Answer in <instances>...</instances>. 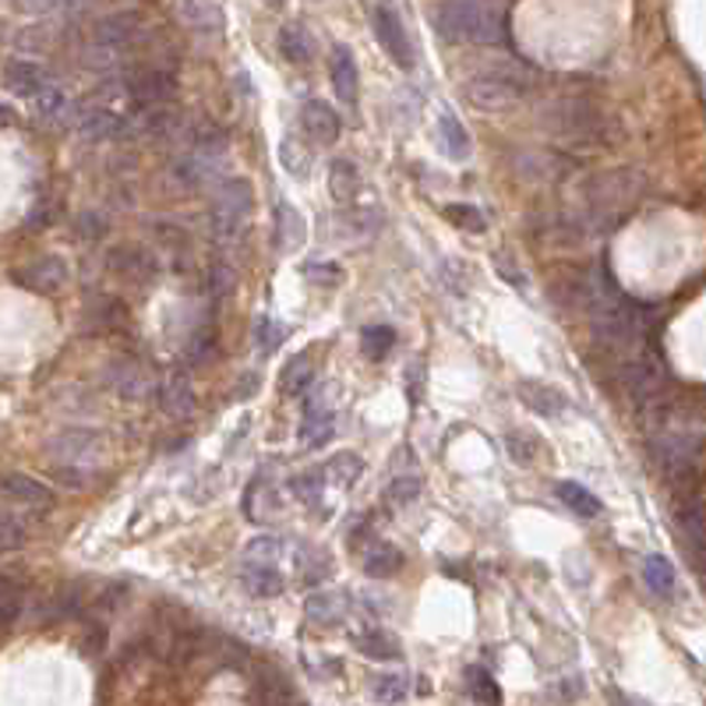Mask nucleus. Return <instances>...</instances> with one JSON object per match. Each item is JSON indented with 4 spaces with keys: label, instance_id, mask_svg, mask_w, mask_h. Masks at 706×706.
I'll list each match as a JSON object with an SVG mask.
<instances>
[{
    "label": "nucleus",
    "instance_id": "obj_36",
    "mask_svg": "<svg viewBox=\"0 0 706 706\" xmlns=\"http://www.w3.org/2000/svg\"><path fill=\"white\" fill-rule=\"evenodd\" d=\"M555 494H559V499L572 509V512H576V516H597V512H601V499H597V494L594 491H586L583 484H576V481H559L555 484Z\"/></svg>",
    "mask_w": 706,
    "mask_h": 706
},
{
    "label": "nucleus",
    "instance_id": "obj_35",
    "mask_svg": "<svg viewBox=\"0 0 706 706\" xmlns=\"http://www.w3.org/2000/svg\"><path fill=\"white\" fill-rule=\"evenodd\" d=\"M279 53L286 57L290 64H308L315 57V40L311 32L304 25H286L279 29Z\"/></svg>",
    "mask_w": 706,
    "mask_h": 706
},
{
    "label": "nucleus",
    "instance_id": "obj_52",
    "mask_svg": "<svg viewBox=\"0 0 706 706\" xmlns=\"http://www.w3.org/2000/svg\"><path fill=\"white\" fill-rule=\"evenodd\" d=\"M29 541V530L18 523L11 512H4V516H0V548L4 551H18Z\"/></svg>",
    "mask_w": 706,
    "mask_h": 706
},
{
    "label": "nucleus",
    "instance_id": "obj_16",
    "mask_svg": "<svg viewBox=\"0 0 706 706\" xmlns=\"http://www.w3.org/2000/svg\"><path fill=\"white\" fill-rule=\"evenodd\" d=\"M110 269L121 279L135 283V286H149L160 273V262L152 258V252H145L142 244H117L110 252Z\"/></svg>",
    "mask_w": 706,
    "mask_h": 706
},
{
    "label": "nucleus",
    "instance_id": "obj_28",
    "mask_svg": "<svg viewBox=\"0 0 706 706\" xmlns=\"http://www.w3.org/2000/svg\"><path fill=\"white\" fill-rule=\"evenodd\" d=\"M407 565V555L399 548H392V544H386V541H375L368 551H365V572L371 580H389V576H396L399 569Z\"/></svg>",
    "mask_w": 706,
    "mask_h": 706
},
{
    "label": "nucleus",
    "instance_id": "obj_54",
    "mask_svg": "<svg viewBox=\"0 0 706 706\" xmlns=\"http://www.w3.org/2000/svg\"><path fill=\"white\" fill-rule=\"evenodd\" d=\"M0 601H4V625H14L18 612H22V586L11 576H4V583H0Z\"/></svg>",
    "mask_w": 706,
    "mask_h": 706
},
{
    "label": "nucleus",
    "instance_id": "obj_45",
    "mask_svg": "<svg viewBox=\"0 0 706 706\" xmlns=\"http://www.w3.org/2000/svg\"><path fill=\"white\" fill-rule=\"evenodd\" d=\"M326 473L329 470H300L294 481H290V488H294V494L300 502H318L321 499V488H326Z\"/></svg>",
    "mask_w": 706,
    "mask_h": 706
},
{
    "label": "nucleus",
    "instance_id": "obj_21",
    "mask_svg": "<svg viewBox=\"0 0 706 706\" xmlns=\"http://www.w3.org/2000/svg\"><path fill=\"white\" fill-rule=\"evenodd\" d=\"M276 226H273V247L279 255H294L297 247L304 244V216L297 213V208L290 202H276V213H273Z\"/></svg>",
    "mask_w": 706,
    "mask_h": 706
},
{
    "label": "nucleus",
    "instance_id": "obj_8",
    "mask_svg": "<svg viewBox=\"0 0 706 706\" xmlns=\"http://www.w3.org/2000/svg\"><path fill=\"white\" fill-rule=\"evenodd\" d=\"M117 85L139 110H149V106H163L174 100L177 79L163 68H131L121 74Z\"/></svg>",
    "mask_w": 706,
    "mask_h": 706
},
{
    "label": "nucleus",
    "instance_id": "obj_27",
    "mask_svg": "<svg viewBox=\"0 0 706 706\" xmlns=\"http://www.w3.org/2000/svg\"><path fill=\"white\" fill-rule=\"evenodd\" d=\"M520 399L523 403L533 410V413H541V417H559V413H565V396L559 392V389H551V386H544V381H520Z\"/></svg>",
    "mask_w": 706,
    "mask_h": 706
},
{
    "label": "nucleus",
    "instance_id": "obj_40",
    "mask_svg": "<svg viewBox=\"0 0 706 706\" xmlns=\"http://www.w3.org/2000/svg\"><path fill=\"white\" fill-rule=\"evenodd\" d=\"M279 512V502H276V491L258 481L252 484V491H247V520H255V523H269L273 516Z\"/></svg>",
    "mask_w": 706,
    "mask_h": 706
},
{
    "label": "nucleus",
    "instance_id": "obj_25",
    "mask_svg": "<svg viewBox=\"0 0 706 706\" xmlns=\"http://www.w3.org/2000/svg\"><path fill=\"white\" fill-rule=\"evenodd\" d=\"M329 74H332V89L342 103H357V89H360V74H357V61L350 47H336L332 50V64H329Z\"/></svg>",
    "mask_w": 706,
    "mask_h": 706
},
{
    "label": "nucleus",
    "instance_id": "obj_9",
    "mask_svg": "<svg viewBox=\"0 0 706 706\" xmlns=\"http://www.w3.org/2000/svg\"><path fill=\"white\" fill-rule=\"evenodd\" d=\"M576 160L559 149H523L516 152V174L530 184H559L576 174Z\"/></svg>",
    "mask_w": 706,
    "mask_h": 706
},
{
    "label": "nucleus",
    "instance_id": "obj_61",
    "mask_svg": "<svg viewBox=\"0 0 706 706\" xmlns=\"http://www.w3.org/2000/svg\"><path fill=\"white\" fill-rule=\"evenodd\" d=\"M265 4H273V8H279V4H283V0H265Z\"/></svg>",
    "mask_w": 706,
    "mask_h": 706
},
{
    "label": "nucleus",
    "instance_id": "obj_50",
    "mask_svg": "<svg viewBox=\"0 0 706 706\" xmlns=\"http://www.w3.org/2000/svg\"><path fill=\"white\" fill-rule=\"evenodd\" d=\"M392 342H396V332L389 326H371L365 329V354L371 360H381L389 350H392Z\"/></svg>",
    "mask_w": 706,
    "mask_h": 706
},
{
    "label": "nucleus",
    "instance_id": "obj_41",
    "mask_svg": "<svg viewBox=\"0 0 706 706\" xmlns=\"http://www.w3.org/2000/svg\"><path fill=\"white\" fill-rule=\"evenodd\" d=\"M11 4L22 14H32V18H53V14L79 11V8L89 4V0H11Z\"/></svg>",
    "mask_w": 706,
    "mask_h": 706
},
{
    "label": "nucleus",
    "instance_id": "obj_11",
    "mask_svg": "<svg viewBox=\"0 0 706 706\" xmlns=\"http://www.w3.org/2000/svg\"><path fill=\"white\" fill-rule=\"evenodd\" d=\"M47 452L53 456V467H68V470H85V463H92L100 456V434L92 428H71L50 438Z\"/></svg>",
    "mask_w": 706,
    "mask_h": 706
},
{
    "label": "nucleus",
    "instance_id": "obj_3",
    "mask_svg": "<svg viewBox=\"0 0 706 706\" xmlns=\"http://www.w3.org/2000/svg\"><path fill=\"white\" fill-rule=\"evenodd\" d=\"M643 181L633 170H607L601 177H590L583 184V208H580V231L607 234L612 226L636 205Z\"/></svg>",
    "mask_w": 706,
    "mask_h": 706
},
{
    "label": "nucleus",
    "instance_id": "obj_32",
    "mask_svg": "<svg viewBox=\"0 0 706 706\" xmlns=\"http://www.w3.org/2000/svg\"><path fill=\"white\" fill-rule=\"evenodd\" d=\"M279 163H283L286 174L300 181V177L311 174L315 152H311V145H304L297 135H283V139H279Z\"/></svg>",
    "mask_w": 706,
    "mask_h": 706
},
{
    "label": "nucleus",
    "instance_id": "obj_17",
    "mask_svg": "<svg viewBox=\"0 0 706 706\" xmlns=\"http://www.w3.org/2000/svg\"><path fill=\"white\" fill-rule=\"evenodd\" d=\"M68 262L57 258V255H43L35 258L32 265H25V269H18L14 279L25 286V290H35V294H53L61 290V286L68 283Z\"/></svg>",
    "mask_w": 706,
    "mask_h": 706
},
{
    "label": "nucleus",
    "instance_id": "obj_30",
    "mask_svg": "<svg viewBox=\"0 0 706 706\" xmlns=\"http://www.w3.org/2000/svg\"><path fill=\"white\" fill-rule=\"evenodd\" d=\"M438 142H442V149H446V156L449 160H456V163H463L467 156H470V135H467V127H463V121L456 117V113H442V117H438Z\"/></svg>",
    "mask_w": 706,
    "mask_h": 706
},
{
    "label": "nucleus",
    "instance_id": "obj_14",
    "mask_svg": "<svg viewBox=\"0 0 706 706\" xmlns=\"http://www.w3.org/2000/svg\"><path fill=\"white\" fill-rule=\"evenodd\" d=\"M139 32H142V18L135 11H113V14L100 18V22L92 25V40L89 43L127 57L131 43L139 40Z\"/></svg>",
    "mask_w": 706,
    "mask_h": 706
},
{
    "label": "nucleus",
    "instance_id": "obj_59",
    "mask_svg": "<svg viewBox=\"0 0 706 706\" xmlns=\"http://www.w3.org/2000/svg\"><path fill=\"white\" fill-rule=\"evenodd\" d=\"M234 283H237V273L231 269V265L216 262V265H213V290H216V294H231Z\"/></svg>",
    "mask_w": 706,
    "mask_h": 706
},
{
    "label": "nucleus",
    "instance_id": "obj_19",
    "mask_svg": "<svg viewBox=\"0 0 706 706\" xmlns=\"http://www.w3.org/2000/svg\"><path fill=\"white\" fill-rule=\"evenodd\" d=\"M300 124H304V131H308V139L318 142V145H332V142L342 135L339 113H336L329 103H321V100L304 103V110H300Z\"/></svg>",
    "mask_w": 706,
    "mask_h": 706
},
{
    "label": "nucleus",
    "instance_id": "obj_58",
    "mask_svg": "<svg viewBox=\"0 0 706 706\" xmlns=\"http://www.w3.org/2000/svg\"><path fill=\"white\" fill-rule=\"evenodd\" d=\"M103 234H106V219H103V216L85 213V216L79 219V237H85V241H100Z\"/></svg>",
    "mask_w": 706,
    "mask_h": 706
},
{
    "label": "nucleus",
    "instance_id": "obj_5",
    "mask_svg": "<svg viewBox=\"0 0 706 706\" xmlns=\"http://www.w3.org/2000/svg\"><path fill=\"white\" fill-rule=\"evenodd\" d=\"M467 100L484 113H509L526 100V82L512 71H481L467 82Z\"/></svg>",
    "mask_w": 706,
    "mask_h": 706
},
{
    "label": "nucleus",
    "instance_id": "obj_33",
    "mask_svg": "<svg viewBox=\"0 0 706 706\" xmlns=\"http://www.w3.org/2000/svg\"><path fill=\"white\" fill-rule=\"evenodd\" d=\"M32 106H35V113H40V117L47 121V124H61V121H71V100H68V92L61 89V85H47V89H40L32 95Z\"/></svg>",
    "mask_w": 706,
    "mask_h": 706
},
{
    "label": "nucleus",
    "instance_id": "obj_26",
    "mask_svg": "<svg viewBox=\"0 0 706 706\" xmlns=\"http://www.w3.org/2000/svg\"><path fill=\"white\" fill-rule=\"evenodd\" d=\"M678 523L685 530V541H689L696 562L706 572V505L703 502H685L678 509Z\"/></svg>",
    "mask_w": 706,
    "mask_h": 706
},
{
    "label": "nucleus",
    "instance_id": "obj_46",
    "mask_svg": "<svg viewBox=\"0 0 706 706\" xmlns=\"http://www.w3.org/2000/svg\"><path fill=\"white\" fill-rule=\"evenodd\" d=\"M283 339H286V326H279V321H273L269 315H258V321H255V342H258V350L269 357Z\"/></svg>",
    "mask_w": 706,
    "mask_h": 706
},
{
    "label": "nucleus",
    "instance_id": "obj_48",
    "mask_svg": "<svg viewBox=\"0 0 706 706\" xmlns=\"http://www.w3.org/2000/svg\"><path fill=\"white\" fill-rule=\"evenodd\" d=\"M505 449H509V456H512V460H516V463L530 467L533 460H538L541 442H538V438L523 434V431H512V434L505 438Z\"/></svg>",
    "mask_w": 706,
    "mask_h": 706
},
{
    "label": "nucleus",
    "instance_id": "obj_39",
    "mask_svg": "<svg viewBox=\"0 0 706 706\" xmlns=\"http://www.w3.org/2000/svg\"><path fill=\"white\" fill-rule=\"evenodd\" d=\"M643 580L661 597H672L675 594V569H672V562H667L664 555H651V559L643 562Z\"/></svg>",
    "mask_w": 706,
    "mask_h": 706
},
{
    "label": "nucleus",
    "instance_id": "obj_55",
    "mask_svg": "<svg viewBox=\"0 0 706 706\" xmlns=\"http://www.w3.org/2000/svg\"><path fill=\"white\" fill-rule=\"evenodd\" d=\"M417 494H421V481L417 477H396L392 488H389V499L399 505V502H413Z\"/></svg>",
    "mask_w": 706,
    "mask_h": 706
},
{
    "label": "nucleus",
    "instance_id": "obj_31",
    "mask_svg": "<svg viewBox=\"0 0 706 706\" xmlns=\"http://www.w3.org/2000/svg\"><path fill=\"white\" fill-rule=\"evenodd\" d=\"M213 170H216V160H208V156H202V152L187 149L184 156H177V163H174V181L184 184V187H205L208 177H213Z\"/></svg>",
    "mask_w": 706,
    "mask_h": 706
},
{
    "label": "nucleus",
    "instance_id": "obj_44",
    "mask_svg": "<svg viewBox=\"0 0 706 706\" xmlns=\"http://www.w3.org/2000/svg\"><path fill=\"white\" fill-rule=\"evenodd\" d=\"M286 551H290V544H286L283 538H255L252 544L244 548V559H255V562H273L279 565L286 559Z\"/></svg>",
    "mask_w": 706,
    "mask_h": 706
},
{
    "label": "nucleus",
    "instance_id": "obj_38",
    "mask_svg": "<svg viewBox=\"0 0 706 706\" xmlns=\"http://www.w3.org/2000/svg\"><path fill=\"white\" fill-rule=\"evenodd\" d=\"M329 191H332V198L336 202H354L357 198V191H360V174H357V166L350 160H336L329 166Z\"/></svg>",
    "mask_w": 706,
    "mask_h": 706
},
{
    "label": "nucleus",
    "instance_id": "obj_34",
    "mask_svg": "<svg viewBox=\"0 0 706 706\" xmlns=\"http://www.w3.org/2000/svg\"><path fill=\"white\" fill-rule=\"evenodd\" d=\"M357 651L371 657V661H399L403 657V643H399L396 636L381 633V628H368V633H357L354 636Z\"/></svg>",
    "mask_w": 706,
    "mask_h": 706
},
{
    "label": "nucleus",
    "instance_id": "obj_53",
    "mask_svg": "<svg viewBox=\"0 0 706 706\" xmlns=\"http://www.w3.org/2000/svg\"><path fill=\"white\" fill-rule=\"evenodd\" d=\"M304 276H308L311 283L318 286H326V290H332V286L342 283V269L332 262H311V265H304Z\"/></svg>",
    "mask_w": 706,
    "mask_h": 706
},
{
    "label": "nucleus",
    "instance_id": "obj_20",
    "mask_svg": "<svg viewBox=\"0 0 706 706\" xmlns=\"http://www.w3.org/2000/svg\"><path fill=\"white\" fill-rule=\"evenodd\" d=\"M241 583L244 590L252 597H262V601H269V597H279L283 594V572L273 565V562H255V559H244V569H241Z\"/></svg>",
    "mask_w": 706,
    "mask_h": 706
},
{
    "label": "nucleus",
    "instance_id": "obj_12",
    "mask_svg": "<svg viewBox=\"0 0 706 706\" xmlns=\"http://www.w3.org/2000/svg\"><path fill=\"white\" fill-rule=\"evenodd\" d=\"M332 396L336 386H321L308 407H304V424H300V442L308 449H321L336 434V413H332Z\"/></svg>",
    "mask_w": 706,
    "mask_h": 706
},
{
    "label": "nucleus",
    "instance_id": "obj_56",
    "mask_svg": "<svg viewBox=\"0 0 706 706\" xmlns=\"http://www.w3.org/2000/svg\"><path fill=\"white\" fill-rule=\"evenodd\" d=\"M95 321H100V326H106V329L124 326V304L121 300H103L100 311H95Z\"/></svg>",
    "mask_w": 706,
    "mask_h": 706
},
{
    "label": "nucleus",
    "instance_id": "obj_13",
    "mask_svg": "<svg viewBox=\"0 0 706 706\" xmlns=\"http://www.w3.org/2000/svg\"><path fill=\"white\" fill-rule=\"evenodd\" d=\"M71 127L79 131L85 142H113L127 131V117H121L113 106L89 103V106L71 113Z\"/></svg>",
    "mask_w": 706,
    "mask_h": 706
},
{
    "label": "nucleus",
    "instance_id": "obj_37",
    "mask_svg": "<svg viewBox=\"0 0 706 706\" xmlns=\"http://www.w3.org/2000/svg\"><path fill=\"white\" fill-rule=\"evenodd\" d=\"M311 381H315L311 360L304 357V354H297V357L286 360V368H283V375H279V392H283V396H300L304 389L311 386Z\"/></svg>",
    "mask_w": 706,
    "mask_h": 706
},
{
    "label": "nucleus",
    "instance_id": "obj_7",
    "mask_svg": "<svg viewBox=\"0 0 706 706\" xmlns=\"http://www.w3.org/2000/svg\"><path fill=\"white\" fill-rule=\"evenodd\" d=\"M622 386L625 392L633 396V403L640 407H654L661 403V396L667 389V368L664 360L654 350H636L628 354V360L622 365Z\"/></svg>",
    "mask_w": 706,
    "mask_h": 706
},
{
    "label": "nucleus",
    "instance_id": "obj_43",
    "mask_svg": "<svg viewBox=\"0 0 706 706\" xmlns=\"http://www.w3.org/2000/svg\"><path fill=\"white\" fill-rule=\"evenodd\" d=\"M467 693L477 703H502V689L491 682L484 667H467Z\"/></svg>",
    "mask_w": 706,
    "mask_h": 706
},
{
    "label": "nucleus",
    "instance_id": "obj_29",
    "mask_svg": "<svg viewBox=\"0 0 706 706\" xmlns=\"http://www.w3.org/2000/svg\"><path fill=\"white\" fill-rule=\"evenodd\" d=\"M304 612H308V618L315 622V625H339L342 618H347V612H350V597L347 594H311L308 597V604H304Z\"/></svg>",
    "mask_w": 706,
    "mask_h": 706
},
{
    "label": "nucleus",
    "instance_id": "obj_24",
    "mask_svg": "<svg viewBox=\"0 0 706 706\" xmlns=\"http://www.w3.org/2000/svg\"><path fill=\"white\" fill-rule=\"evenodd\" d=\"M184 22L202 35H219L226 29V14L216 0H177Z\"/></svg>",
    "mask_w": 706,
    "mask_h": 706
},
{
    "label": "nucleus",
    "instance_id": "obj_57",
    "mask_svg": "<svg viewBox=\"0 0 706 706\" xmlns=\"http://www.w3.org/2000/svg\"><path fill=\"white\" fill-rule=\"evenodd\" d=\"M262 696L269 699V703H283V699H294V693H290V685H286V678L283 675H276V672H269V682H262Z\"/></svg>",
    "mask_w": 706,
    "mask_h": 706
},
{
    "label": "nucleus",
    "instance_id": "obj_18",
    "mask_svg": "<svg viewBox=\"0 0 706 706\" xmlns=\"http://www.w3.org/2000/svg\"><path fill=\"white\" fill-rule=\"evenodd\" d=\"M50 85V71L40 64V61H32V57H11L8 68H4V89L11 95H32L47 89Z\"/></svg>",
    "mask_w": 706,
    "mask_h": 706
},
{
    "label": "nucleus",
    "instance_id": "obj_2",
    "mask_svg": "<svg viewBox=\"0 0 706 706\" xmlns=\"http://www.w3.org/2000/svg\"><path fill=\"white\" fill-rule=\"evenodd\" d=\"M434 29L449 43L502 47L509 40V18L491 0H446L434 11Z\"/></svg>",
    "mask_w": 706,
    "mask_h": 706
},
{
    "label": "nucleus",
    "instance_id": "obj_1",
    "mask_svg": "<svg viewBox=\"0 0 706 706\" xmlns=\"http://www.w3.org/2000/svg\"><path fill=\"white\" fill-rule=\"evenodd\" d=\"M646 438H651L654 463L672 477V481H678V477L693 473L699 460L706 421L685 407L654 403L651 413H646Z\"/></svg>",
    "mask_w": 706,
    "mask_h": 706
},
{
    "label": "nucleus",
    "instance_id": "obj_10",
    "mask_svg": "<svg viewBox=\"0 0 706 706\" xmlns=\"http://www.w3.org/2000/svg\"><path fill=\"white\" fill-rule=\"evenodd\" d=\"M371 22H375V35H378L381 50H386L403 71H410L413 68V47H410V35L403 29V18L396 14V8L389 4V0H375Z\"/></svg>",
    "mask_w": 706,
    "mask_h": 706
},
{
    "label": "nucleus",
    "instance_id": "obj_6",
    "mask_svg": "<svg viewBox=\"0 0 706 706\" xmlns=\"http://www.w3.org/2000/svg\"><path fill=\"white\" fill-rule=\"evenodd\" d=\"M252 205H255V191L247 181L231 177L223 181L216 198H213V213H208V223H213V234L219 241H237L247 216H252Z\"/></svg>",
    "mask_w": 706,
    "mask_h": 706
},
{
    "label": "nucleus",
    "instance_id": "obj_22",
    "mask_svg": "<svg viewBox=\"0 0 706 706\" xmlns=\"http://www.w3.org/2000/svg\"><path fill=\"white\" fill-rule=\"evenodd\" d=\"M160 407L166 417H174V421L191 417V410H195V389H191L187 371H170V378L160 389Z\"/></svg>",
    "mask_w": 706,
    "mask_h": 706
},
{
    "label": "nucleus",
    "instance_id": "obj_23",
    "mask_svg": "<svg viewBox=\"0 0 706 706\" xmlns=\"http://www.w3.org/2000/svg\"><path fill=\"white\" fill-rule=\"evenodd\" d=\"M4 494H8V502L25 505L29 512L53 505V491L35 481V477H25V473H8L4 477Z\"/></svg>",
    "mask_w": 706,
    "mask_h": 706
},
{
    "label": "nucleus",
    "instance_id": "obj_60",
    "mask_svg": "<svg viewBox=\"0 0 706 706\" xmlns=\"http://www.w3.org/2000/svg\"><path fill=\"white\" fill-rule=\"evenodd\" d=\"M499 273H502L505 279L512 276V283H520V286H523V276H520V269H516V265H512V262H505V255L499 258Z\"/></svg>",
    "mask_w": 706,
    "mask_h": 706
},
{
    "label": "nucleus",
    "instance_id": "obj_42",
    "mask_svg": "<svg viewBox=\"0 0 706 706\" xmlns=\"http://www.w3.org/2000/svg\"><path fill=\"white\" fill-rule=\"evenodd\" d=\"M446 219H452L467 234H484L488 231V216L477 205H463V202L446 205Z\"/></svg>",
    "mask_w": 706,
    "mask_h": 706
},
{
    "label": "nucleus",
    "instance_id": "obj_51",
    "mask_svg": "<svg viewBox=\"0 0 706 706\" xmlns=\"http://www.w3.org/2000/svg\"><path fill=\"white\" fill-rule=\"evenodd\" d=\"M213 350H216V329L205 326V329H198L195 336H191L187 360H191V365H205V360L213 357Z\"/></svg>",
    "mask_w": 706,
    "mask_h": 706
},
{
    "label": "nucleus",
    "instance_id": "obj_47",
    "mask_svg": "<svg viewBox=\"0 0 706 706\" xmlns=\"http://www.w3.org/2000/svg\"><path fill=\"white\" fill-rule=\"evenodd\" d=\"M326 470H329V477H332L336 484L347 488V484H354L357 477H360V470H365V463H360V456H357V452H339Z\"/></svg>",
    "mask_w": 706,
    "mask_h": 706
},
{
    "label": "nucleus",
    "instance_id": "obj_15",
    "mask_svg": "<svg viewBox=\"0 0 706 706\" xmlns=\"http://www.w3.org/2000/svg\"><path fill=\"white\" fill-rule=\"evenodd\" d=\"M106 386L121 399H127V403H139V399H145L152 392V378H149V368L142 365V360L113 357L106 365Z\"/></svg>",
    "mask_w": 706,
    "mask_h": 706
},
{
    "label": "nucleus",
    "instance_id": "obj_49",
    "mask_svg": "<svg viewBox=\"0 0 706 706\" xmlns=\"http://www.w3.org/2000/svg\"><path fill=\"white\" fill-rule=\"evenodd\" d=\"M371 693H375L378 703H399V699H407V678L403 675H378Z\"/></svg>",
    "mask_w": 706,
    "mask_h": 706
},
{
    "label": "nucleus",
    "instance_id": "obj_4",
    "mask_svg": "<svg viewBox=\"0 0 706 706\" xmlns=\"http://www.w3.org/2000/svg\"><path fill=\"white\" fill-rule=\"evenodd\" d=\"M541 127L565 145H607L612 124L590 100H551L541 110Z\"/></svg>",
    "mask_w": 706,
    "mask_h": 706
}]
</instances>
